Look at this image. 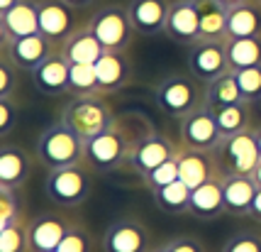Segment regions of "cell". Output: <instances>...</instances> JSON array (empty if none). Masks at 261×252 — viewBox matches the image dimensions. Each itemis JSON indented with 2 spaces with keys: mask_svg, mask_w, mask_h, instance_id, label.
I'll use <instances>...</instances> for the list:
<instances>
[{
  "mask_svg": "<svg viewBox=\"0 0 261 252\" xmlns=\"http://www.w3.org/2000/svg\"><path fill=\"white\" fill-rule=\"evenodd\" d=\"M34 157L46 172L73 167V164H86V140L59 120L39 132L37 145H34Z\"/></svg>",
  "mask_w": 261,
  "mask_h": 252,
  "instance_id": "obj_1",
  "label": "cell"
},
{
  "mask_svg": "<svg viewBox=\"0 0 261 252\" xmlns=\"http://www.w3.org/2000/svg\"><path fill=\"white\" fill-rule=\"evenodd\" d=\"M59 120L68 125L76 135L83 140H91L95 135L105 132L110 125H115V115L110 103L105 101V93H93V96H71Z\"/></svg>",
  "mask_w": 261,
  "mask_h": 252,
  "instance_id": "obj_2",
  "label": "cell"
},
{
  "mask_svg": "<svg viewBox=\"0 0 261 252\" xmlns=\"http://www.w3.org/2000/svg\"><path fill=\"white\" fill-rule=\"evenodd\" d=\"M154 101L171 118H183V115L198 110L205 105V83L198 81L193 74H169L156 83L154 88Z\"/></svg>",
  "mask_w": 261,
  "mask_h": 252,
  "instance_id": "obj_3",
  "label": "cell"
},
{
  "mask_svg": "<svg viewBox=\"0 0 261 252\" xmlns=\"http://www.w3.org/2000/svg\"><path fill=\"white\" fill-rule=\"evenodd\" d=\"M93 191V174L88 164L49 169L44 179L46 198L59 208H79Z\"/></svg>",
  "mask_w": 261,
  "mask_h": 252,
  "instance_id": "obj_4",
  "label": "cell"
},
{
  "mask_svg": "<svg viewBox=\"0 0 261 252\" xmlns=\"http://www.w3.org/2000/svg\"><path fill=\"white\" fill-rule=\"evenodd\" d=\"M220 176H251L259 167L261 152L254 138V127L237 132L232 138H222V142L213 149Z\"/></svg>",
  "mask_w": 261,
  "mask_h": 252,
  "instance_id": "obj_5",
  "label": "cell"
},
{
  "mask_svg": "<svg viewBox=\"0 0 261 252\" xmlns=\"http://www.w3.org/2000/svg\"><path fill=\"white\" fill-rule=\"evenodd\" d=\"M135 142H129L125 130L117 125H110L105 132L86 140V164L98 174H110L129 162Z\"/></svg>",
  "mask_w": 261,
  "mask_h": 252,
  "instance_id": "obj_6",
  "label": "cell"
},
{
  "mask_svg": "<svg viewBox=\"0 0 261 252\" xmlns=\"http://www.w3.org/2000/svg\"><path fill=\"white\" fill-rule=\"evenodd\" d=\"M88 27L98 37V42L102 44L105 52H125L137 35L135 25L129 20V12H127V5H117V3L98 8L93 12Z\"/></svg>",
  "mask_w": 261,
  "mask_h": 252,
  "instance_id": "obj_7",
  "label": "cell"
},
{
  "mask_svg": "<svg viewBox=\"0 0 261 252\" xmlns=\"http://www.w3.org/2000/svg\"><path fill=\"white\" fill-rule=\"evenodd\" d=\"M227 71L229 61L225 39H200L188 47V74H193L198 81L210 83Z\"/></svg>",
  "mask_w": 261,
  "mask_h": 252,
  "instance_id": "obj_8",
  "label": "cell"
},
{
  "mask_svg": "<svg viewBox=\"0 0 261 252\" xmlns=\"http://www.w3.org/2000/svg\"><path fill=\"white\" fill-rule=\"evenodd\" d=\"M151 247L154 238L139 218H117L102 235V252H149Z\"/></svg>",
  "mask_w": 261,
  "mask_h": 252,
  "instance_id": "obj_9",
  "label": "cell"
},
{
  "mask_svg": "<svg viewBox=\"0 0 261 252\" xmlns=\"http://www.w3.org/2000/svg\"><path fill=\"white\" fill-rule=\"evenodd\" d=\"M220 142H222V132L213 108L200 105L198 110L181 118V147L213 152Z\"/></svg>",
  "mask_w": 261,
  "mask_h": 252,
  "instance_id": "obj_10",
  "label": "cell"
},
{
  "mask_svg": "<svg viewBox=\"0 0 261 252\" xmlns=\"http://www.w3.org/2000/svg\"><path fill=\"white\" fill-rule=\"evenodd\" d=\"M76 220H71L61 211H44L27 218V235H30V250L32 252H51L59 242L66 238Z\"/></svg>",
  "mask_w": 261,
  "mask_h": 252,
  "instance_id": "obj_11",
  "label": "cell"
},
{
  "mask_svg": "<svg viewBox=\"0 0 261 252\" xmlns=\"http://www.w3.org/2000/svg\"><path fill=\"white\" fill-rule=\"evenodd\" d=\"M81 27L79 12L64 0H39V35L61 47Z\"/></svg>",
  "mask_w": 261,
  "mask_h": 252,
  "instance_id": "obj_12",
  "label": "cell"
},
{
  "mask_svg": "<svg viewBox=\"0 0 261 252\" xmlns=\"http://www.w3.org/2000/svg\"><path fill=\"white\" fill-rule=\"evenodd\" d=\"M178 149L173 142H171L164 132H156V130H151L147 132L142 140H137L135 147H132V154H129V169L139 176H147L151 169H156L159 164L164 162L173 159L176 154H178Z\"/></svg>",
  "mask_w": 261,
  "mask_h": 252,
  "instance_id": "obj_13",
  "label": "cell"
},
{
  "mask_svg": "<svg viewBox=\"0 0 261 252\" xmlns=\"http://www.w3.org/2000/svg\"><path fill=\"white\" fill-rule=\"evenodd\" d=\"M57 49L59 47L54 42H49L39 32L32 37H22V39H0V54H5L20 71H30V74L39 64H44Z\"/></svg>",
  "mask_w": 261,
  "mask_h": 252,
  "instance_id": "obj_14",
  "label": "cell"
},
{
  "mask_svg": "<svg viewBox=\"0 0 261 252\" xmlns=\"http://www.w3.org/2000/svg\"><path fill=\"white\" fill-rule=\"evenodd\" d=\"M164 35L181 47H191L200 42V17H198L195 0H173L171 3Z\"/></svg>",
  "mask_w": 261,
  "mask_h": 252,
  "instance_id": "obj_15",
  "label": "cell"
},
{
  "mask_svg": "<svg viewBox=\"0 0 261 252\" xmlns=\"http://www.w3.org/2000/svg\"><path fill=\"white\" fill-rule=\"evenodd\" d=\"M171 3L169 0H129L127 12L135 25L137 35L154 37L166 32V20H169Z\"/></svg>",
  "mask_w": 261,
  "mask_h": 252,
  "instance_id": "obj_16",
  "label": "cell"
},
{
  "mask_svg": "<svg viewBox=\"0 0 261 252\" xmlns=\"http://www.w3.org/2000/svg\"><path fill=\"white\" fill-rule=\"evenodd\" d=\"M39 32V3L20 0L8 12H0V39H22Z\"/></svg>",
  "mask_w": 261,
  "mask_h": 252,
  "instance_id": "obj_17",
  "label": "cell"
},
{
  "mask_svg": "<svg viewBox=\"0 0 261 252\" xmlns=\"http://www.w3.org/2000/svg\"><path fill=\"white\" fill-rule=\"evenodd\" d=\"M68 74H71V64L61 54V49H57L30 76H32V83L42 96H61V93H68Z\"/></svg>",
  "mask_w": 261,
  "mask_h": 252,
  "instance_id": "obj_18",
  "label": "cell"
},
{
  "mask_svg": "<svg viewBox=\"0 0 261 252\" xmlns=\"http://www.w3.org/2000/svg\"><path fill=\"white\" fill-rule=\"evenodd\" d=\"M178 172H181V181H186L191 189H198L200 184L210 181L220 176L215 164V154L213 152H203V149H188L181 147L178 154Z\"/></svg>",
  "mask_w": 261,
  "mask_h": 252,
  "instance_id": "obj_19",
  "label": "cell"
},
{
  "mask_svg": "<svg viewBox=\"0 0 261 252\" xmlns=\"http://www.w3.org/2000/svg\"><path fill=\"white\" fill-rule=\"evenodd\" d=\"M93 66H95V76L100 83V93L122 91L132 81V64L125 52H102Z\"/></svg>",
  "mask_w": 261,
  "mask_h": 252,
  "instance_id": "obj_20",
  "label": "cell"
},
{
  "mask_svg": "<svg viewBox=\"0 0 261 252\" xmlns=\"http://www.w3.org/2000/svg\"><path fill=\"white\" fill-rule=\"evenodd\" d=\"M32 176V157L20 145L3 142L0 147V186L22 189Z\"/></svg>",
  "mask_w": 261,
  "mask_h": 252,
  "instance_id": "obj_21",
  "label": "cell"
},
{
  "mask_svg": "<svg viewBox=\"0 0 261 252\" xmlns=\"http://www.w3.org/2000/svg\"><path fill=\"white\" fill-rule=\"evenodd\" d=\"M188 216L198 220H215L225 216V196H222V176H215L210 181L200 184L191 191V206Z\"/></svg>",
  "mask_w": 261,
  "mask_h": 252,
  "instance_id": "obj_22",
  "label": "cell"
},
{
  "mask_svg": "<svg viewBox=\"0 0 261 252\" xmlns=\"http://www.w3.org/2000/svg\"><path fill=\"white\" fill-rule=\"evenodd\" d=\"M256 191H259V186L254 181V176H225L222 179L225 216H232V218L249 216Z\"/></svg>",
  "mask_w": 261,
  "mask_h": 252,
  "instance_id": "obj_23",
  "label": "cell"
},
{
  "mask_svg": "<svg viewBox=\"0 0 261 252\" xmlns=\"http://www.w3.org/2000/svg\"><path fill=\"white\" fill-rule=\"evenodd\" d=\"M59 49H61V54L68 59V64H91V66L100 59L102 52H105L102 44L98 42V37L91 32L88 25H81L79 30L68 37Z\"/></svg>",
  "mask_w": 261,
  "mask_h": 252,
  "instance_id": "obj_24",
  "label": "cell"
},
{
  "mask_svg": "<svg viewBox=\"0 0 261 252\" xmlns=\"http://www.w3.org/2000/svg\"><path fill=\"white\" fill-rule=\"evenodd\" d=\"M261 37V5L256 0L229 8L227 15V39Z\"/></svg>",
  "mask_w": 261,
  "mask_h": 252,
  "instance_id": "obj_25",
  "label": "cell"
},
{
  "mask_svg": "<svg viewBox=\"0 0 261 252\" xmlns=\"http://www.w3.org/2000/svg\"><path fill=\"white\" fill-rule=\"evenodd\" d=\"M200 17V39H227V15L220 0H195Z\"/></svg>",
  "mask_w": 261,
  "mask_h": 252,
  "instance_id": "obj_26",
  "label": "cell"
},
{
  "mask_svg": "<svg viewBox=\"0 0 261 252\" xmlns=\"http://www.w3.org/2000/svg\"><path fill=\"white\" fill-rule=\"evenodd\" d=\"M242 91H239V83L234 71H227L225 76L205 83V105L213 108V110H220V108H227V105L242 103Z\"/></svg>",
  "mask_w": 261,
  "mask_h": 252,
  "instance_id": "obj_27",
  "label": "cell"
},
{
  "mask_svg": "<svg viewBox=\"0 0 261 252\" xmlns=\"http://www.w3.org/2000/svg\"><path fill=\"white\" fill-rule=\"evenodd\" d=\"M225 47H227L229 71H242L261 64V37L225 39Z\"/></svg>",
  "mask_w": 261,
  "mask_h": 252,
  "instance_id": "obj_28",
  "label": "cell"
},
{
  "mask_svg": "<svg viewBox=\"0 0 261 252\" xmlns=\"http://www.w3.org/2000/svg\"><path fill=\"white\" fill-rule=\"evenodd\" d=\"M191 186L186 181H173L169 186H164L159 191H154V203L159 208L161 213H166V216H183V213H188V206H191Z\"/></svg>",
  "mask_w": 261,
  "mask_h": 252,
  "instance_id": "obj_29",
  "label": "cell"
},
{
  "mask_svg": "<svg viewBox=\"0 0 261 252\" xmlns=\"http://www.w3.org/2000/svg\"><path fill=\"white\" fill-rule=\"evenodd\" d=\"M217 125H220V132L222 138H232L237 132H244V130H251V123H254V105L242 101V103L227 105V108H220L215 110Z\"/></svg>",
  "mask_w": 261,
  "mask_h": 252,
  "instance_id": "obj_30",
  "label": "cell"
},
{
  "mask_svg": "<svg viewBox=\"0 0 261 252\" xmlns=\"http://www.w3.org/2000/svg\"><path fill=\"white\" fill-rule=\"evenodd\" d=\"M24 218V196L22 189L0 186V230L10 228L15 223H22Z\"/></svg>",
  "mask_w": 261,
  "mask_h": 252,
  "instance_id": "obj_31",
  "label": "cell"
},
{
  "mask_svg": "<svg viewBox=\"0 0 261 252\" xmlns=\"http://www.w3.org/2000/svg\"><path fill=\"white\" fill-rule=\"evenodd\" d=\"M68 93L71 96H93V93H100L95 66H91V64H71Z\"/></svg>",
  "mask_w": 261,
  "mask_h": 252,
  "instance_id": "obj_32",
  "label": "cell"
},
{
  "mask_svg": "<svg viewBox=\"0 0 261 252\" xmlns=\"http://www.w3.org/2000/svg\"><path fill=\"white\" fill-rule=\"evenodd\" d=\"M178 179H181V172H178V159H176V157L169 162H164V164H159V167L151 169L147 176H142L144 186H147L151 194L159 191V189H164V186H169V184L178 181Z\"/></svg>",
  "mask_w": 261,
  "mask_h": 252,
  "instance_id": "obj_33",
  "label": "cell"
},
{
  "mask_svg": "<svg viewBox=\"0 0 261 252\" xmlns=\"http://www.w3.org/2000/svg\"><path fill=\"white\" fill-rule=\"evenodd\" d=\"M0 252H32L30 235H27V220L0 230Z\"/></svg>",
  "mask_w": 261,
  "mask_h": 252,
  "instance_id": "obj_34",
  "label": "cell"
},
{
  "mask_svg": "<svg viewBox=\"0 0 261 252\" xmlns=\"http://www.w3.org/2000/svg\"><path fill=\"white\" fill-rule=\"evenodd\" d=\"M239 83V91H242V98L247 103H256L261 98V64L259 66H249V69L234 71Z\"/></svg>",
  "mask_w": 261,
  "mask_h": 252,
  "instance_id": "obj_35",
  "label": "cell"
},
{
  "mask_svg": "<svg viewBox=\"0 0 261 252\" xmlns=\"http://www.w3.org/2000/svg\"><path fill=\"white\" fill-rule=\"evenodd\" d=\"M222 252H261V233L259 230H237L225 240Z\"/></svg>",
  "mask_w": 261,
  "mask_h": 252,
  "instance_id": "obj_36",
  "label": "cell"
},
{
  "mask_svg": "<svg viewBox=\"0 0 261 252\" xmlns=\"http://www.w3.org/2000/svg\"><path fill=\"white\" fill-rule=\"evenodd\" d=\"M57 252H93V238L91 233L81 223H73V228L66 233V238L59 242Z\"/></svg>",
  "mask_w": 261,
  "mask_h": 252,
  "instance_id": "obj_37",
  "label": "cell"
},
{
  "mask_svg": "<svg viewBox=\"0 0 261 252\" xmlns=\"http://www.w3.org/2000/svg\"><path fill=\"white\" fill-rule=\"evenodd\" d=\"M20 86V69L5 54H0V98H12Z\"/></svg>",
  "mask_w": 261,
  "mask_h": 252,
  "instance_id": "obj_38",
  "label": "cell"
},
{
  "mask_svg": "<svg viewBox=\"0 0 261 252\" xmlns=\"http://www.w3.org/2000/svg\"><path fill=\"white\" fill-rule=\"evenodd\" d=\"M17 120V103L12 98H0V140H5L12 132Z\"/></svg>",
  "mask_w": 261,
  "mask_h": 252,
  "instance_id": "obj_39",
  "label": "cell"
},
{
  "mask_svg": "<svg viewBox=\"0 0 261 252\" xmlns=\"http://www.w3.org/2000/svg\"><path fill=\"white\" fill-rule=\"evenodd\" d=\"M166 242H169L171 252H205L203 242L193 238V235H178V238H171Z\"/></svg>",
  "mask_w": 261,
  "mask_h": 252,
  "instance_id": "obj_40",
  "label": "cell"
},
{
  "mask_svg": "<svg viewBox=\"0 0 261 252\" xmlns=\"http://www.w3.org/2000/svg\"><path fill=\"white\" fill-rule=\"evenodd\" d=\"M254 220H259L261 223V189L256 191V196H254V203H251V213H249Z\"/></svg>",
  "mask_w": 261,
  "mask_h": 252,
  "instance_id": "obj_41",
  "label": "cell"
},
{
  "mask_svg": "<svg viewBox=\"0 0 261 252\" xmlns=\"http://www.w3.org/2000/svg\"><path fill=\"white\" fill-rule=\"evenodd\" d=\"M64 3H68V5L76 8V10H83V8H91L95 0H64Z\"/></svg>",
  "mask_w": 261,
  "mask_h": 252,
  "instance_id": "obj_42",
  "label": "cell"
},
{
  "mask_svg": "<svg viewBox=\"0 0 261 252\" xmlns=\"http://www.w3.org/2000/svg\"><path fill=\"white\" fill-rule=\"evenodd\" d=\"M20 0H0V12H8L12 5H17Z\"/></svg>",
  "mask_w": 261,
  "mask_h": 252,
  "instance_id": "obj_43",
  "label": "cell"
},
{
  "mask_svg": "<svg viewBox=\"0 0 261 252\" xmlns=\"http://www.w3.org/2000/svg\"><path fill=\"white\" fill-rule=\"evenodd\" d=\"M149 252H171L169 250V242H159V245H154Z\"/></svg>",
  "mask_w": 261,
  "mask_h": 252,
  "instance_id": "obj_44",
  "label": "cell"
},
{
  "mask_svg": "<svg viewBox=\"0 0 261 252\" xmlns=\"http://www.w3.org/2000/svg\"><path fill=\"white\" fill-rule=\"evenodd\" d=\"M225 8H234V5H242V3H249V0H220Z\"/></svg>",
  "mask_w": 261,
  "mask_h": 252,
  "instance_id": "obj_45",
  "label": "cell"
},
{
  "mask_svg": "<svg viewBox=\"0 0 261 252\" xmlns=\"http://www.w3.org/2000/svg\"><path fill=\"white\" fill-rule=\"evenodd\" d=\"M251 176H254V181H256V186L261 189V162H259V167L254 169V174H251Z\"/></svg>",
  "mask_w": 261,
  "mask_h": 252,
  "instance_id": "obj_46",
  "label": "cell"
},
{
  "mask_svg": "<svg viewBox=\"0 0 261 252\" xmlns=\"http://www.w3.org/2000/svg\"><path fill=\"white\" fill-rule=\"evenodd\" d=\"M254 138H256V145H259V152H261V125L254 127Z\"/></svg>",
  "mask_w": 261,
  "mask_h": 252,
  "instance_id": "obj_47",
  "label": "cell"
},
{
  "mask_svg": "<svg viewBox=\"0 0 261 252\" xmlns=\"http://www.w3.org/2000/svg\"><path fill=\"white\" fill-rule=\"evenodd\" d=\"M251 105L256 108V113H261V98H259V101H256V103H251Z\"/></svg>",
  "mask_w": 261,
  "mask_h": 252,
  "instance_id": "obj_48",
  "label": "cell"
},
{
  "mask_svg": "<svg viewBox=\"0 0 261 252\" xmlns=\"http://www.w3.org/2000/svg\"><path fill=\"white\" fill-rule=\"evenodd\" d=\"M256 3H259V5H261V0H256Z\"/></svg>",
  "mask_w": 261,
  "mask_h": 252,
  "instance_id": "obj_49",
  "label": "cell"
},
{
  "mask_svg": "<svg viewBox=\"0 0 261 252\" xmlns=\"http://www.w3.org/2000/svg\"><path fill=\"white\" fill-rule=\"evenodd\" d=\"M51 252H57V250H51Z\"/></svg>",
  "mask_w": 261,
  "mask_h": 252,
  "instance_id": "obj_50",
  "label": "cell"
}]
</instances>
